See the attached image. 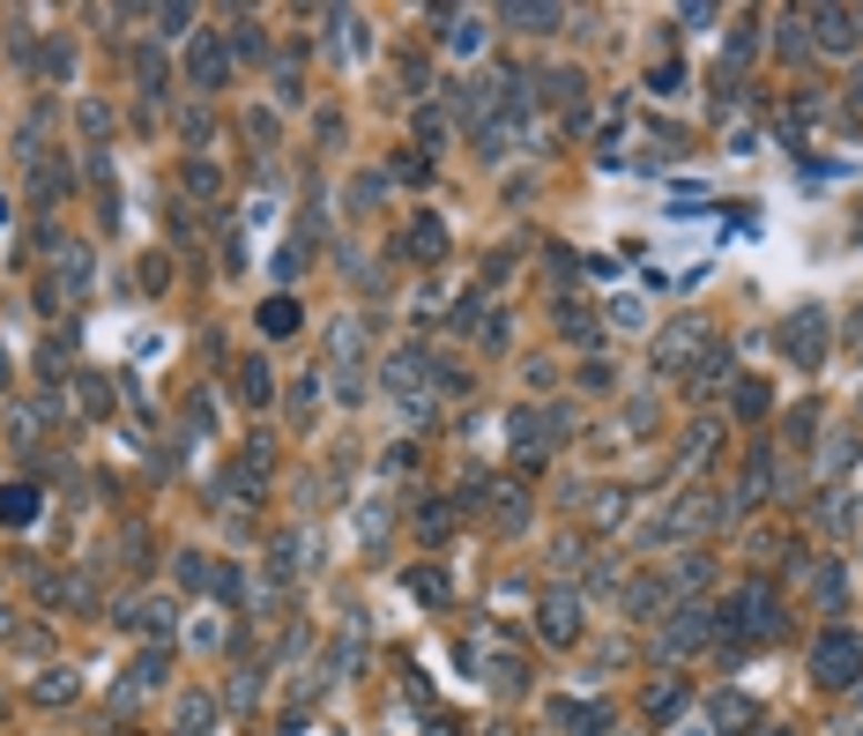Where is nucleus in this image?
Wrapping results in <instances>:
<instances>
[{
  "mask_svg": "<svg viewBox=\"0 0 863 736\" xmlns=\"http://www.w3.org/2000/svg\"><path fill=\"white\" fill-rule=\"evenodd\" d=\"M708 454H715V417H708V424H692L685 454H678V476H692V468H708Z\"/></svg>",
  "mask_w": 863,
  "mask_h": 736,
  "instance_id": "nucleus-24",
  "label": "nucleus"
},
{
  "mask_svg": "<svg viewBox=\"0 0 863 736\" xmlns=\"http://www.w3.org/2000/svg\"><path fill=\"white\" fill-rule=\"evenodd\" d=\"M782 350H790L804 372H819V357H826V313L819 305H804V313L790 320V335H782Z\"/></svg>",
  "mask_w": 863,
  "mask_h": 736,
  "instance_id": "nucleus-9",
  "label": "nucleus"
},
{
  "mask_svg": "<svg viewBox=\"0 0 863 736\" xmlns=\"http://www.w3.org/2000/svg\"><path fill=\"white\" fill-rule=\"evenodd\" d=\"M812 677L826 692H841V685H856V677H863V639L849 633V625H826V633L812 639Z\"/></svg>",
  "mask_w": 863,
  "mask_h": 736,
  "instance_id": "nucleus-2",
  "label": "nucleus"
},
{
  "mask_svg": "<svg viewBox=\"0 0 863 736\" xmlns=\"http://www.w3.org/2000/svg\"><path fill=\"white\" fill-rule=\"evenodd\" d=\"M209 722H217V699H209V692H187V699H179V729H209Z\"/></svg>",
  "mask_w": 863,
  "mask_h": 736,
  "instance_id": "nucleus-30",
  "label": "nucleus"
},
{
  "mask_svg": "<svg viewBox=\"0 0 863 736\" xmlns=\"http://www.w3.org/2000/svg\"><path fill=\"white\" fill-rule=\"evenodd\" d=\"M424 380H432V357H424V350H395V357L380 365V387L402 394V402H410V394H418Z\"/></svg>",
  "mask_w": 863,
  "mask_h": 736,
  "instance_id": "nucleus-10",
  "label": "nucleus"
},
{
  "mask_svg": "<svg viewBox=\"0 0 863 736\" xmlns=\"http://www.w3.org/2000/svg\"><path fill=\"white\" fill-rule=\"evenodd\" d=\"M313 410H321V372H305V380H298V417H313Z\"/></svg>",
  "mask_w": 863,
  "mask_h": 736,
  "instance_id": "nucleus-44",
  "label": "nucleus"
},
{
  "mask_svg": "<svg viewBox=\"0 0 863 736\" xmlns=\"http://www.w3.org/2000/svg\"><path fill=\"white\" fill-rule=\"evenodd\" d=\"M446 521H454V514H446V498H424V506H418V536H446Z\"/></svg>",
  "mask_w": 863,
  "mask_h": 736,
  "instance_id": "nucleus-39",
  "label": "nucleus"
},
{
  "mask_svg": "<svg viewBox=\"0 0 863 736\" xmlns=\"http://www.w3.org/2000/svg\"><path fill=\"white\" fill-rule=\"evenodd\" d=\"M715 639H722V611H708V603H678V611L663 617V633H655V655H663V663H685V655L715 647Z\"/></svg>",
  "mask_w": 863,
  "mask_h": 736,
  "instance_id": "nucleus-1",
  "label": "nucleus"
},
{
  "mask_svg": "<svg viewBox=\"0 0 863 736\" xmlns=\"http://www.w3.org/2000/svg\"><path fill=\"white\" fill-rule=\"evenodd\" d=\"M536 639H551V647H573L581 639V588H551L536 603Z\"/></svg>",
  "mask_w": 863,
  "mask_h": 736,
  "instance_id": "nucleus-7",
  "label": "nucleus"
},
{
  "mask_svg": "<svg viewBox=\"0 0 863 736\" xmlns=\"http://www.w3.org/2000/svg\"><path fill=\"white\" fill-rule=\"evenodd\" d=\"M0 521H8V528H30V521H38V484H0Z\"/></svg>",
  "mask_w": 863,
  "mask_h": 736,
  "instance_id": "nucleus-18",
  "label": "nucleus"
},
{
  "mask_svg": "<svg viewBox=\"0 0 863 736\" xmlns=\"http://www.w3.org/2000/svg\"><path fill=\"white\" fill-rule=\"evenodd\" d=\"M313 551H321V543L305 536V528H291V536L275 543V573H283V581H291V573H305V558H313Z\"/></svg>",
  "mask_w": 863,
  "mask_h": 736,
  "instance_id": "nucleus-21",
  "label": "nucleus"
},
{
  "mask_svg": "<svg viewBox=\"0 0 863 736\" xmlns=\"http://www.w3.org/2000/svg\"><path fill=\"white\" fill-rule=\"evenodd\" d=\"M410 253H418V261H440V253H446V223L418 216V223H410Z\"/></svg>",
  "mask_w": 863,
  "mask_h": 736,
  "instance_id": "nucleus-22",
  "label": "nucleus"
},
{
  "mask_svg": "<svg viewBox=\"0 0 863 736\" xmlns=\"http://www.w3.org/2000/svg\"><path fill=\"white\" fill-rule=\"evenodd\" d=\"M551 722H559V729H581V736L611 729V714H603V707H573V699H566V707H551Z\"/></svg>",
  "mask_w": 863,
  "mask_h": 736,
  "instance_id": "nucleus-27",
  "label": "nucleus"
},
{
  "mask_svg": "<svg viewBox=\"0 0 863 736\" xmlns=\"http://www.w3.org/2000/svg\"><path fill=\"white\" fill-rule=\"evenodd\" d=\"M708 350H715V320L685 313V320H670L663 335H655V372H685L692 357H708Z\"/></svg>",
  "mask_w": 863,
  "mask_h": 736,
  "instance_id": "nucleus-4",
  "label": "nucleus"
},
{
  "mask_svg": "<svg viewBox=\"0 0 863 736\" xmlns=\"http://www.w3.org/2000/svg\"><path fill=\"white\" fill-rule=\"evenodd\" d=\"M499 23L536 38V30H559V23H566V8H543V0H506V8H499Z\"/></svg>",
  "mask_w": 863,
  "mask_h": 736,
  "instance_id": "nucleus-13",
  "label": "nucleus"
},
{
  "mask_svg": "<svg viewBox=\"0 0 863 736\" xmlns=\"http://www.w3.org/2000/svg\"><path fill=\"white\" fill-rule=\"evenodd\" d=\"M595 521H625V491H595Z\"/></svg>",
  "mask_w": 863,
  "mask_h": 736,
  "instance_id": "nucleus-46",
  "label": "nucleus"
},
{
  "mask_svg": "<svg viewBox=\"0 0 863 736\" xmlns=\"http://www.w3.org/2000/svg\"><path fill=\"white\" fill-rule=\"evenodd\" d=\"M841 595H849V573H841V565H819V603L841 611Z\"/></svg>",
  "mask_w": 863,
  "mask_h": 736,
  "instance_id": "nucleus-38",
  "label": "nucleus"
},
{
  "mask_svg": "<svg viewBox=\"0 0 863 736\" xmlns=\"http://www.w3.org/2000/svg\"><path fill=\"white\" fill-rule=\"evenodd\" d=\"M187 142H194V149L217 142V120H209V112H187Z\"/></svg>",
  "mask_w": 863,
  "mask_h": 736,
  "instance_id": "nucleus-47",
  "label": "nucleus"
},
{
  "mask_svg": "<svg viewBox=\"0 0 863 736\" xmlns=\"http://www.w3.org/2000/svg\"><path fill=\"white\" fill-rule=\"evenodd\" d=\"M774 52L782 60H812V16H774Z\"/></svg>",
  "mask_w": 863,
  "mask_h": 736,
  "instance_id": "nucleus-17",
  "label": "nucleus"
},
{
  "mask_svg": "<svg viewBox=\"0 0 863 736\" xmlns=\"http://www.w3.org/2000/svg\"><path fill=\"white\" fill-rule=\"evenodd\" d=\"M179 186H187L194 201H217V194H223V172L209 164V157H187V172H179Z\"/></svg>",
  "mask_w": 863,
  "mask_h": 736,
  "instance_id": "nucleus-20",
  "label": "nucleus"
},
{
  "mask_svg": "<svg viewBox=\"0 0 863 736\" xmlns=\"http://www.w3.org/2000/svg\"><path fill=\"white\" fill-rule=\"evenodd\" d=\"M261 335H275V343L298 335V298H269V305H261Z\"/></svg>",
  "mask_w": 863,
  "mask_h": 736,
  "instance_id": "nucleus-26",
  "label": "nucleus"
},
{
  "mask_svg": "<svg viewBox=\"0 0 863 736\" xmlns=\"http://www.w3.org/2000/svg\"><path fill=\"white\" fill-rule=\"evenodd\" d=\"M38 699H46V707H68V699H74V677H68V669H46V677H38Z\"/></svg>",
  "mask_w": 863,
  "mask_h": 736,
  "instance_id": "nucleus-35",
  "label": "nucleus"
},
{
  "mask_svg": "<svg viewBox=\"0 0 863 736\" xmlns=\"http://www.w3.org/2000/svg\"><path fill=\"white\" fill-rule=\"evenodd\" d=\"M223 82H231V46H223L217 30H194V38H187V90H194V98H217Z\"/></svg>",
  "mask_w": 863,
  "mask_h": 736,
  "instance_id": "nucleus-6",
  "label": "nucleus"
},
{
  "mask_svg": "<svg viewBox=\"0 0 863 736\" xmlns=\"http://www.w3.org/2000/svg\"><path fill=\"white\" fill-rule=\"evenodd\" d=\"M8 440H16V446H38V410H8Z\"/></svg>",
  "mask_w": 863,
  "mask_h": 736,
  "instance_id": "nucleus-41",
  "label": "nucleus"
},
{
  "mask_svg": "<svg viewBox=\"0 0 863 736\" xmlns=\"http://www.w3.org/2000/svg\"><path fill=\"white\" fill-rule=\"evenodd\" d=\"M506 432H514V454H521V462H551V454H559V440L573 432V410H514V417H506Z\"/></svg>",
  "mask_w": 863,
  "mask_h": 736,
  "instance_id": "nucleus-3",
  "label": "nucleus"
},
{
  "mask_svg": "<svg viewBox=\"0 0 863 736\" xmlns=\"http://www.w3.org/2000/svg\"><path fill=\"white\" fill-rule=\"evenodd\" d=\"M60 283L82 291V283H90V253H68V261H60Z\"/></svg>",
  "mask_w": 863,
  "mask_h": 736,
  "instance_id": "nucleus-43",
  "label": "nucleus"
},
{
  "mask_svg": "<svg viewBox=\"0 0 863 736\" xmlns=\"http://www.w3.org/2000/svg\"><path fill=\"white\" fill-rule=\"evenodd\" d=\"M611 320H618V327H641V320H648V313H641V298H618Z\"/></svg>",
  "mask_w": 863,
  "mask_h": 736,
  "instance_id": "nucleus-48",
  "label": "nucleus"
},
{
  "mask_svg": "<svg viewBox=\"0 0 863 736\" xmlns=\"http://www.w3.org/2000/svg\"><path fill=\"white\" fill-rule=\"evenodd\" d=\"M766 491H774V454H766V446H752V462H744V484H737V498H730V514L766 506Z\"/></svg>",
  "mask_w": 863,
  "mask_h": 736,
  "instance_id": "nucleus-11",
  "label": "nucleus"
},
{
  "mask_svg": "<svg viewBox=\"0 0 863 736\" xmlns=\"http://www.w3.org/2000/svg\"><path fill=\"white\" fill-rule=\"evenodd\" d=\"M581 90H589V82H581V68H551V74H543V98L566 104V112L581 104Z\"/></svg>",
  "mask_w": 863,
  "mask_h": 736,
  "instance_id": "nucleus-23",
  "label": "nucleus"
},
{
  "mask_svg": "<svg viewBox=\"0 0 863 736\" xmlns=\"http://www.w3.org/2000/svg\"><path fill=\"white\" fill-rule=\"evenodd\" d=\"M261 46H269V38H261V23H247V16H239V30H231V60H261Z\"/></svg>",
  "mask_w": 863,
  "mask_h": 736,
  "instance_id": "nucleus-32",
  "label": "nucleus"
},
{
  "mask_svg": "<svg viewBox=\"0 0 863 736\" xmlns=\"http://www.w3.org/2000/svg\"><path fill=\"white\" fill-rule=\"evenodd\" d=\"M231 380H239V402H247V410H269V402H275L269 357H239V372H231Z\"/></svg>",
  "mask_w": 863,
  "mask_h": 736,
  "instance_id": "nucleus-12",
  "label": "nucleus"
},
{
  "mask_svg": "<svg viewBox=\"0 0 863 736\" xmlns=\"http://www.w3.org/2000/svg\"><path fill=\"white\" fill-rule=\"evenodd\" d=\"M856 104H863V68H856Z\"/></svg>",
  "mask_w": 863,
  "mask_h": 736,
  "instance_id": "nucleus-49",
  "label": "nucleus"
},
{
  "mask_svg": "<svg viewBox=\"0 0 863 736\" xmlns=\"http://www.w3.org/2000/svg\"><path fill=\"white\" fill-rule=\"evenodd\" d=\"M708 581H715V558H708V551H685V558H678V595H700Z\"/></svg>",
  "mask_w": 863,
  "mask_h": 736,
  "instance_id": "nucleus-25",
  "label": "nucleus"
},
{
  "mask_svg": "<svg viewBox=\"0 0 863 736\" xmlns=\"http://www.w3.org/2000/svg\"><path fill=\"white\" fill-rule=\"evenodd\" d=\"M328 357H335V365H358V357H365V320L358 313L328 320Z\"/></svg>",
  "mask_w": 863,
  "mask_h": 736,
  "instance_id": "nucleus-16",
  "label": "nucleus"
},
{
  "mask_svg": "<svg viewBox=\"0 0 863 736\" xmlns=\"http://www.w3.org/2000/svg\"><path fill=\"white\" fill-rule=\"evenodd\" d=\"M157 38H194V8H149Z\"/></svg>",
  "mask_w": 863,
  "mask_h": 736,
  "instance_id": "nucleus-28",
  "label": "nucleus"
},
{
  "mask_svg": "<svg viewBox=\"0 0 863 736\" xmlns=\"http://www.w3.org/2000/svg\"><path fill=\"white\" fill-rule=\"evenodd\" d=\"M112 617H120L127 633H142V639H164V633H172V603H120Z\"/></svg>",
  "mask_w": 863,
  "mask_h": 736,
  "instance_id": "nucleus-15",
  "label": "nucleus"
},
{
  "mask_svg": "<svg viewBox=\"0 0 863 736\" xmlns=\"http://www.w3.org/2000/svg\"><path fill=\"white\" fill-rule=\"evenodd\" d=\"M179 588H217V558L187 551V558H179Z\"/></svg>",
  "mask_w": 863,
  "mask_h": 736,
  "instance_id": "nucleus-29",
  "label": "nucleus"
},
{
  "mask_svg": "<svg viewBox=\"0 0 863 736\" xmlns=\"http://www.w3.org/2000/svg\"><path fill=\"white\" fill-rule=\"evenodd\" d=\"M812 52H863V16L856 8H819L812 16Z\"/></svg>",
  "mask_w": 863,
  "mask_h": 736,
  "instance_id": "nucleus-8",
  "label": "nucleus"
},
{
  "mask_svg": "<svg viewBox=\"0 0 863 736\" xmlns=\"http://www.w3.org/2000/svg\"><path fill=\"white\" fill-rule=\"evenodd\" d=\"M722 625H737V633H752V639L782 633V595L766 588V581H744V588L722 603Z\"/></svg>",
  "mask_w": 863,
  "mask_h": 736,
  "instance_id": "nucleus-5",
  "label": "nucleus"
},
{
  "mask_svg": "<svg viewBox=\"0 0 863 736\" xmlns=\"http://www.w3.org/2000/svg\"><path fill=\"white\" fill-rule=\"evenodd\" d=\"M841 462H856V432H834V440H826V454H819V476H834Z\"/></svg>",
  "mask_w": 863,
  "mask_h": 736,
  "instance_id": "nucleus-33",
  "label": "nucleus"
},
{
  "mask_svg": "<svg viewBox=\"0 0 863 736\" xmlns=\"http://www.w3.org/2000/svg\"><path fill=\"white\" fill-rule=\"evenodd\" d=\"M446 46H454V52L476 46V16H446Z\"/></svg>",
  "mask_w": 863,
  "mask_h": 736,
  "instance_id": "nucleus-42",
  "label": "nucleus"
},
{
  "mask_svg": "<svg viewBox=\"0 0 863 736\" xmlns=\"http://www.w3.org/2000/svg\"><path fill=\"white\" fill-rule=\"evenodd\" d=\"M648 714H655V722L685 714V685H655V692H648Z\"/></svg>",
  "mask_w": 863,
  "mask_h": 736,
  "instance_id": "nucleus-37",
  "label": "nucleus"
},
{
  "mask_svg": "<svg viewBox=\"0 0 863 736\" xmlns=\"http://www.w3.org/2000/svg\"><path fill=\"white\" fill-rule=\"evenodd\" d=\"M826 528H856V498H841V491H826Z\"/></svg>",
  "mask_w": 863,
  "mask_h": 736,
  "instance_id": "nucleus-40",
  "label": "nucleus"
},
{
  "mask_svg": "<svg viewBox=\"0 0 863 736\" xmlns=\"http://www.w3.org/2000/svg\"><path fill=\"white\" fill-rule=\"evenodd\" d=\"M164 677H172V655H164V647H142V655L127 663V699H142V692H157Z\"/></svg>",
  "mask_w": 863,
  "mask_h": 736,
  "instance_id": "nucleus-14",
  "label": "nucleus"
},
{
  "mask_svg": "<svg viewBox=\"0 0 863 736\" xmlns=\"http://www.w3.org/2000/svg\"><path fill=\"white\" fill-rule=\"evenodd\" d=\"M663 588H670V573H663V581H633V588H625V611H655V603H663Z\"/></svg>",
  "mask_w": 863,
  "mask_h": 736,
  "instance_id": "nucleus-34",
  "label": "nucleus"
},
{
  "mask_svg": "<svg viewBox=\"0 0 863 736\" xmlns=\"http://www.w3.org/2000/svg\"><path fill=\"white\" fill-rule=\"evenodd\" d=\"M766 402H774L766 380H737V417H766Z\"/></svg>",
  "mask_w": 863,
  "mask_h": 736,
  "instance_id": "nucleus-36",
  "label": "nucleus"
},
{
  "mask_svg": "<svg viewBox=\"0 0 863 736\" xmlns=\"http://www.w3.org/2000/svg\"><path fill=\"white\" fill-rule=\"evenodd\" d=\"M722 380H730V350H708V357H700V372H692V394H700V402H715L722 394Z\"/></svg>",
  "mask_w": 863,
  "mask_h": 736,
  "instance_id": "nucleus-19",
  "label": "nucleus"
},
{
  "mask_svg": "<svg viewBox=\"0 0 863 736\" xmlns=\"http://www.w3.org/2000/svg\"><path fill=\"white\" fill-rule=\"evenodd\" d=\"M722 722V729H744V722H752V699H737V692H715V707H708Z\"/></svg>",
  "mask_w": 863,
  "mask_h": 736,
  "instance_id": "nucleus-31",
  "label": "nucleus"
},
{
  "mask_svg": "<svg viewBox=\"0 0 863 736\" xmlns=\"http://www.w3.org/2000/svg\"><path fill=\"white\" fill-rule=\"evenodd\" d=\"M551 565H559V573H573V565H581V536H559V543H551Z\"/></svg>",
  "mask_w": 863,
  "mask_h": 736,
  "instance_id": "nucleus-45",
  "label": "nucleus"
}]
</instances>
